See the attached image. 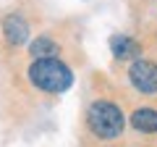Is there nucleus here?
<instances>
[{
  "instance_id": "20e7f679",
  "label": "nucleus",
  "mask_w": 157,
  "mask_h": 147,
  "mask_svg": "<svg viewBox=\"0 0 157 147\" xmlns=\"http://www.w3.org/2000/svg\"><path fill=\"white\" fill-rule=\"evenodd\" d=\"M3 37H6L8 45L21 47L29 42V24L21 13H8L3 16Z\"/></svg>"
},
{
  "instance_id": "f257e3e1",
  "label": "nucleus",
  "mask_w": 157,
  "mask_h": 147,
  "mask_svg": "<svg viewBox=\"0 0 157 147\" xmlns=\"http://www.w3.org/2000/svg\"><path fill=\"white\" fill-rule=\"evenodd\" d=\"M26 74L37 89L50 92V95H60V92L71 89L73 84V71L58 58H37Z\"/></svg>"
},
{
  "instance_id": "39448f33",
  "label": "nucleus",
  "mask_w": 157,
  "mask_h": 147,
  "mask_svg": "<svg viewBox=\"0 0 157 147\" xmlns=\"http://www.w3.org/2000/svg\"><path fill=\"white\" fill-rule=\"evenodd\" d=\"M110 50L118 61H136L141 53V45L134 37H126V34H113L110 37Z\"/></svg>"
},
{
  "instance_id": "0eeeda50",
  "label": "nucleus",
  "mask_w": 157,
  "mask_h": 147,
  "mask_svg": "<svg viewBox=\"0 0 157 147\" xmlns=\"http://www.w3.org/2000/svg\"><path fill=\"white\" fill-rule=\"evenodd\" d=\"M29 53L34 55V61L37 58H58V53H60V45H58L55 40H50V37H37V40L29 45Z\"/></svg>"
},
{
  "instance_id": "7ed1b4c3",
  "label": "nucleus",
  "mask_w": 157,
  "mask_h": 147,
  "mask_svg": "<svg viewBox=\"0 0 157 147\" xmlns=\"http://www.w3.org/2000/svg\"><path fill=\"white\" fill-rule=\"evenodd\" d=\"M128 81L141 95H155L157 92V63L147 58H136L128 68Z\"/></svg>"
},
{
  "instance_id": "423d86ee",
  "label": "nucleus",
  "mask_w": 157,
  "mask_h": 147,
  "mask_svg": "<svg viewBox=\"0 0 157 147\" xmlns=\"http://www.w3.org/2000/svg\"><path fill=\"white\" fill-rule=\"evenodd\" d=\"M131 126L141 134H157V110L155 108H136L131 113Z\"/></svg>"
},
{
  "instance_id": "f03ea898",
  "label": "nucleus",
  "mask_w": 157,
  "mask_h": 147,
  "mask_svg": "<svg viewBox=\"0 0 157 147\" xmlns=\"http://www.w3.org/2000/svg\"><path fill=\"white\" fill-rule=\"evenodd\" d=\"M86 126L97 139H118L126 129V116L115 102L94 100L86 110Z\"/></svg>"
}]
</instances>
